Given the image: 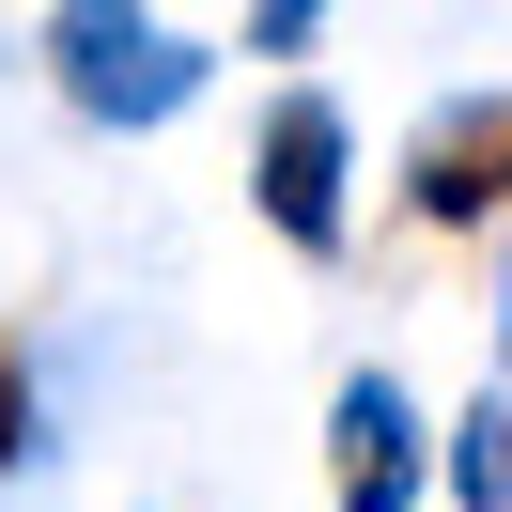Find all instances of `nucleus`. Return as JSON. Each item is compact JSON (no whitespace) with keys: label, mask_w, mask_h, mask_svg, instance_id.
<instances>
[{"label":"nucleus","mask_w":512,"mask_h":512,"mask_svg":"<svg viewBox=\"0 0 512 512\" xmlns=\"http://www.w3.org/2000/svg\"><path fill=\"white\" fill-rule=\"evenodd\" d=\"M435 481H450V512H497V481H512V404H497V388L435 435Z\"/></svg>","instance_id":"nucleus-5"},{"label":"nucleus","mask_w":512,"mask_h":512,"mask_svg":"<svg viewBox=\"0 0 512 512\" xmlns=\"http://www.w3.org/2000/svg\"><path fill=\"white\" fill-rule=\"evenodd\" d=\"M32 63L63 78V109L78 125H187L202 109V78H218V47L202 32H171L156 0H47V32H32Z\"/></svg>","instance_id":"nucleus-1"},{"label":"nucleus","mask_w":512,"mask_h":512,"mask_svg":"<svg viewBox=\"0 0 512 512\" xmlns=\"http://www.w3.org/2000/svg\"><path fill=\"white\" fill-rule=\"evenodd\" d=\"M419 497H435V419L373 357V373L326 388V512H419Z\"/></svg>","instance_id":"nucleus-3"},{"label":"nucleus","mask_w":512,"mask_h":512,"mask_svg":"<svg viewBox=\"0 0 512 512\" xmlns=\"http://www.w3.org/2000/svg\"><path fill=\"white\" fill-rule=\"evenodd\" d=\"M326 16H342V0H249V63H295Z\"/></svg>","instance_id":"nucleus-7"},{"label":"nucleus","mask_w":512,"mask_h":512,"mask_svg":"<svg viewBox=\"0 0 512 512\" xmlns=\"http://www.w3.org/2000/svg\"><path fill=\"white\" fill-rule=\"evenodd\" d=\"M497 512H512V481H497Z\"/></svg>","instance_id":"nucleus-9"},{"label":"nucleus","mask_w":512,"mask_h":512,"mask_svg":"<svg viewBox=\"0 0 512 512\" xmlns=\"http://www.w3.org/2000/svg\"><path fill=\"white\" fill-rule=\"evenodd\" d=\"M497 326H512V264H497Z\"/></svg>","instance_id":"nucleus-8"},{"label":"nucleus","mask_w":512,"mask_h":512,"mask_svg":"<svg viewBox=\"0 0 512 512\" xmlns=\"http://www.w3.org/2000/svg\"><path fill=\"white\" fill-rule=\"evenodd\" d=\"M357 125H342V94H311L295 78L280 109H264V140H249V202H264V233H280L295 264H342V233H357Z\"/></svg>","instance_id":"nucleus-2"},{"label":"nucleus","mask_w":512,"mask_h":512,"mask_svg":"<svg viewBox=\"0 0 512 512\" xmlns=\"http://www.w3.org/2000/svg\"><path fill=\"white\" fill-rule=\"evenodd\" d=\"M47 466V404H32V357L0 342V481H32Z\"/></svg>","instance_id":"nucleus-6"},{"label":"nucleus","mask_w":512,"mask_h":512,"mask_svg":"<svg viewBox=\"0 0 512 512\" xmlns=\"http://www.w3.org/2000/svg\"><path fill=\"white\" fill-rule=\"evenodd\" d=\"M404 202L435 233H497V202H512V94H450L404 140Z\"/></svg>","instance_id":"nucleus-4"}]
</instances>
